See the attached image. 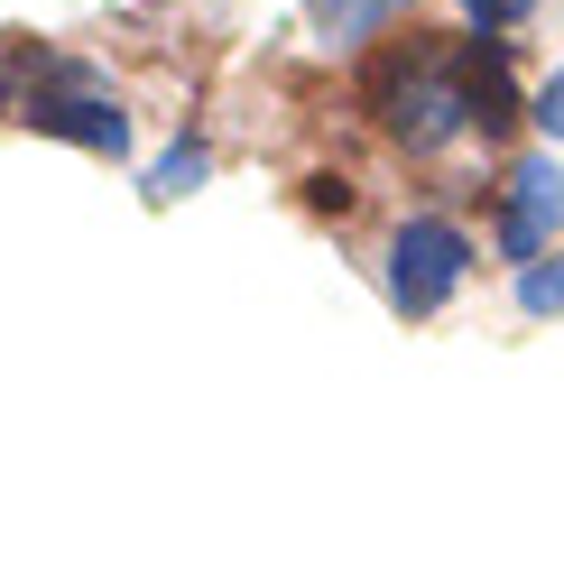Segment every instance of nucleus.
Segmentation results:
<instances>
[{"instance_id": "nucleus-4", "label": "nucleus", "mask_w": 564, "mask_h": 564, "mask_svg": "<svg viewBox=\"0 0 564 564\" xmlns=\"http://www.w3.org/2000/svg\"><path fill=\"white\" fill-rule=\"evenodd\" d=\"M555 231H564V167H555V149L509 158V176H500V250L528 269V260H546Z\"/></svg>"}, {"instance_id": "nucleus-6", "label": "nucleus", "mask_w": 564, "mask_h": 564, "mask_svg": "<svg viewBox=\"0 0 564 564\" xmlns=\"http://www.w3.org/2000/svg\"><path fill=\"white\" fill-rule=\"evenodd\" d=\"M398 10H408V0H305V19H315L334 46H370Z\"/></svg>"}, {"instance_id": "nucleus-12", "label": "nucleus", "mask_w": 564, "mask_h": 564, "mask_svg": "<svg viewBox=\"0 0 564 564\" xmlns=\"http://www.w3.org/2000/svg\"><path fill=\"white\" fill-rule=\"evenodd\" d=\"M0 111H10V84H0Z\"/></svg>"}, {"instance_id": "nucleus-3", "label": "nucleus", "mask_w": 564, "mask_h": 564, "mask_svg": "<svg viewBox=\"0 0 564 564\" xmlns=\"http://www.w3.org/2000/svg\"><path fill=\"white\" fill-rule=\"evenodd\" d=\"M473 260H481V250H473V231H463V223L408 214V223L389 231V269H380V278H389V305H398L408 324L444 315V305H454V288L473 278Z\"/></svg>"}, {"instance_id": "nucleus-2", "label": "nucleus", "mask_w": 564, "mask_h": 564, "mask_svg": "<svg viewBox=\"0 0 564 564\" xmlns=\"http://www.w3.org/2000/svg\"><path fill=\"white\" fill-rule=\"evenodd\" d=\"M19 121L46 130V139H75V149H93V158H121L130 149L121 102H111L102 75L75 65V56H29V102H19Z\"/></svg>"}, {"instance_id": "nucleus-7", "label": "nucleus", "mask_w": 564, "mask_h": 564, "mask_svg": "<svg viewBox=\"0 0 564 564\" xmlns=\"http://www.w3.org/2000/svg\"><path fill=\"white\" fill-rule=\"evenodd\" d=\"M204 167H214V158H204V139L167 149V158L149 167V204H176V195H195V185H204Z\"/></svg>"}, {"instance_id": "nucleus-11", "label": "nucleus", "mask_w": 564, "mask_h": 564, "mask_svg": "<svg viewBox=\"0 0 564 564\" xmlns=\"http://www.w3.org/2000/svg\"><path fill=\"white\" fill-rule=\"evenodd\" d=\"M305 204H315V214H351L361 185H351V176H305Z\"/></svg>"}, {"instance_id": "nucleus-5", "label": "nucleus", "mask_w": 564, "mask_h": 564, "mask_svg": "<svg viewBox=\"0 0 564 564\" xmlns=\"http://www.w3.org/2000/svg\"><path fill=\"white\" fill-rule=\"evenodd\" d=\"M454 65H463V111H473V130L481 139H500L509 121H519V84H509V37H463L454 46Z\"/></svg>"}, {"instance_id": "nucleus-10", "label": "nucleus", "mask_w": 564, "mask_h": 564, "mask_svg": "<svg viewBox=\"0 0 564 564\" xmlns=\"http://www.w3.org/2000/svg\"><path fill=\"white\" fill-rule=\"evenodd\" d=\"M528 121L546 130V139H564V65H555L546 84H536V102H528Z\"/></svg>"}, {"instance_id": "nucleus-8", "label": "nucleus", "mask_w": 564, "mask_h": 564, "mask_svg": "<svg viewBox=\"0 0 564 564\" xmlns=\"http://www.w3.org/2000/svg\"><path fill=\"white\" fill-rule=\"evenodd\" d=\"M519 315H536V324L564 315V250H555V260H528V269H519Z\"/></svg>"}, {"instance_id": "nucleus-9", "label": "nucleus", "mask_w": 564, "mask_h": 564, "mask_svg": "<svg viewBox=\"0 0 564 564\" xmlns=\"http://www.w3.org/2000/svg\"><path fill=\"white\" fill-rule=\"evenodd\" d=\"M463 19H473V37H509L536 19V0H463Z\"/></svg>"}, {"instance_id": "nucleus-1", "label": "nucleus", "mask_w": 564, "mask_h": 564, "mask_svg": "<svg viewBox=\"0 0 564 564\" xmlns=\"http://www.w3.org/2000/svg\"><path fill=\"white\" fill-rule=\"evenodd\" d=\"M361 102L380 111V130L398 139V149H416V158L454 149V139L473 130V111H463L454 37H426V29H408L389 56H370V65H361Z\"/></svg>"}]
</instances>
